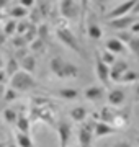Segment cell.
<instances>
[{"instance_id":"bcb514c9","label":"cell","mask_w":139,"mask_h":147,"mask_svg":"<svg viewBox=\"0 0 139 147\" xmlns=\"http://www.w3.org/2000/svg\"><path fill=\"white\" fill-rule=\"evenodd\" d=\"M3 42H5V34L2 33V34H0V44H3Z\"/></svg>"},{"instance_id":"484cf974","label":"cell","mask_w":139,"mask_h":147,"mask_svg":"<svg viewBox=\"0 0 139 147\" xmlns=\"http://www.w3.org/2000/svg\"><path fill=\"white\" fill-rule=\"evenodd\" d=\"M28 15H30L28 8H25V7H22V5H16V7H13V8L10 10V16H11V18H20V20H25Z\"/></svg>"},{"instance_id":"d590c367","label":"cell","mask_w":139,"mask_h":147,"mask_svg":"<svg viewBox=\"0 0 139 147\" xmlns=\"http://www.w3.org/2000/svg\"><path fill=\"white\" fill-rule=\"evenodd\" d=\"M116 38H118V39H119L121 42H123V44H128V42L131 41V39H133V34H131V33H124V31H121Z\"/></svg>"},{"instance_id":"ac0fdd59","label":"cell","mask_w":139,"mask_h":147,"mask_svg":"<svg viewBox=\"0 0 139 147\" xmlns=\"http://www.w3.org/2000/svg\"><path fill=\"white\" fill-rule=\"evenodd\" d=\"M107 51L113 53L115 56L116 54H124L126 53V44H123L118 38H111V39L107 41Z\"/></svg>"},{"instance_id":"3957f363","label":"cell","mask_w":139,"mask_h":147,"mask_svg":"<svg viewBox=\"0 0 139 147\" xmlns=\"http://www.w3.org/2000/svg\"><path fill=\"white\" fill-rule=\"evenodd\" d=\"M51 72L61 80H72L79 75V67L72 62H67L62 57H53L49 62Z\"/></svg>"},{"instance_id":"2e32d148","label":"cell","mask_w":139,"mask_h":147,"mask_svg":"<svg viewBox=\"0 0 139 147\" xmlns=\"http://www.w3.org/2000/svg\"><path fill=\"white\" fill-rule=\"evenodd\" d=\"M15 124H16V129L20 132H23V134H30V131H31V121H30L28 113H25V111L18 113Z\"/></svg>"},{"instance_id":"f6af8a7d","label":"cell","mask_w":139,"mask_h":147,"mask_svg":"<svg viewBox=\"0 0 139 147\" xmlns=\"http://www.w3.org/2000/svg\"><path fill=\"white\" fill-rule=\"evenodd\" d=\"M3 93H5V87L0 85V100H3Z\"/></svg>"},{"instance_id":"7bdbcfd3","label":"cell","mask_w":139,"mask_h":147,"mask_svg":"<svg viewBox=\"0 0 139 147\" xmlns=\"http://www.w3.org/2000/svg\"><path fill=\"white\" fill-rule=\"evenodd\" d=\"M8 3H10V0H0V10H3Z\"/></svg>"},{"instance_id":"7402d4cb","label":"cell","mask_w":139,"mask_h":147,"mask_svg":"<svg viewBox=\"0 0 139 147\" xmlns=\"http://www.w3.org/2000/svg\"><path fill=\"white\" fill-rule=\"evenodd\" d=\"M15 144L18 147H33V141L30 134H23L20 131L15 132Z\"/></svg>"},{"instance_id":"44dd1931","label":"cell","mask_w":139,"mask_h":147,"mask_svg":"<svg viewBox=\"0 0 139 147\" xmlns=\"http://www.w3.org/2000/svg\"><path fill=\"white\" fill-rule=\"evenodd\" d=\"M85 31H87V36L90 38V39H93V41H98L103 36V30L98 25H95V23H88Z\"/></svg>"},{"instance_id":"4dcf8cb0","label":"cell","mask_w":139,"mask_h":147,"mask_svg":"<svg viewBox=\"0 0 139 147\" xmlns=\"http://www.w3.org/2000/svg\"><path fill=\"white\" fill-rule=\"evenodd\" d=\"M15 31H16V21L8 20L5 25H3V34H5V36H13Z\"/></svg>"},{"instance_id":"f35d334b","label":"cell","mask_w":139,"mask_h":147,"mask_svg":"<svg viewBox=\"0 0 139 147\" xmlns=\"http://www.w3.org/2000/svg\"><path fill=\"white\" fill-rule=\"evenodd\" d=\"M129 30H131V34H139V20L134 21L133 25L129 26Z\"/></svg>"},{"instance_id":"6da1fadb","label":"cell","mask_w":139,"mask_h":147,"mask_svg":"<svg viewBox=\"0 0 139 147\" xmlns=\"http://www.w3.org/2000/svg\"><path fill=\"white\" fill-rule=\"evenodd\" d=\"M31 123H44L48 126H54L57 121V108L48 98H33V103L28 111Z\"/></svg>"},{"instance_id":"30bf717a","label":"cell","mask_w":139,"mask_h":147,"mask_svg":"<svg viewBox=\"0 0 139 147\" xmlns=\"http://www.w3.org/2000/svg\"><path fill=\"white\" fill-rule=\"evenodd\" d=\"M108 106L111 108H121L126 101V92L123 88H111L107 95Z\"/></svg>"},{"instance_id":"f1b7e54d","label":"cell","mask_w":139,"mask_h":147,"mask_svg":"<svg viewBox=\"0 0 139 147\" xmlns=\"http://www.w3.org/2000/svg\"><path fill=\"white\" fill-rule=\"evenodd\" d=\"M98 54H100V59H102L107 65H113V64L116 62V56H115L113 53H110V51H107V49L98 51Z\"/></svg>"},{"instance_id":"d4e9b609","label":"cell","mask_w":139,"mask_h":147,"mask_svg":"<svg viewBox=\"0 0 139 147\" xmlns=\"http://www.w3.org/2000/svg\"><path fill=\"white\" fill-rule=\"evenodd\" d=\"M7 72V75L8 77H11L13 74H16L18 70H20V64H18V61H16L15 57H10L8 61H7V64H5V69H3Z\"/></svg>"},{"instance_id":"681fc988","label":"cell","mask_w":139,"mask_h":147,"mask_svg":"<svg viewBox=\"0 0 139 147\" xmlns=\"http://www.w3.org/2000/svg\"><path fill=\"white\" fill-rule=\"evenodd\" d=\"M2 18H3V11L0 10V23H2Z\"/></svg>"},{"instance_id":"836d02e7","label":"cell","mask_w":139,"mask_h":147,"mask_svg":"<svg viewBox=\"0 0 139 147\" xmlns=\"http://www.w3.org/2000/svg\"><path fill=\"white\" fill-rule=\"evenodd\" d=\"M16 96H18V92H15L13 88H5V93H3V101H7V103L15 101Z\"/></svg>"},{"instance_id":"277c9868","label":"cell","mask_w":139,"mask_h":147,"mask_svg":"<svg viewBox=\"0 0 139 147\" xmlns=\"http://www.w3.org/2000/svg\"><path fill=\"white\" fill-rule=\"evenodd\" d=\"M38 87H39L38 80L33 77L31 74L25 72L22 69L10 77V88H13L18 93H28V92H31V90L38 88Z\"/></svg>"},{"instance_id":"ab89813d","label":"cell","mask_w":139,"mask_h":147,"mask_svg":"<svg viewBox=\"0 0 139 147\" xmlns=\"http://www.w3.org/2000/svg\"><path fill=\"white\" fill-rule=\"evenodd\" d=\"M7 79H8V75H7V72L2 69V70H0V85H3V82H5Z\"/></svg>"},{"instance_id":"b9f144b4","label":"cell","mask_w":139,"mask_h":147,"mask_svg":"<svg viewBox=\"0 0 139 147\" xmlns=\"http://www.w3.org/2000/svg\"><path fill=\"white\" fill-rule=\"evenodd\" d=\"M113 147H131V144L128 141H121V142H118V144H115Z\"/></svg>"},{"instance_id":"7c38bea8","label":"cell","mask_w":139,"mask_h":147,"mask_svg":"<svg viewBox=\"0 0 139 147\" xmlns=\"http://www.w3.org/2000/svg\"><path fill=\"white\" fill-rule=\"evenodd\" d=\"M134 21H138V16L136 15H126V16H121V18H115V20H108V26L110 28H115V30H124V28H129L133 25Z\"/></svg>"},{"instance_id":"52a82bcc","label":"cell","mask_w":139,"mask_h":147,"mask_svg":"<svg viewBox=\"0 0 139 147\" xmlns=\"http://www.w3.org/2000/svg\"><path fill=\"white\" fill-rule=\"evenodd\" d=\"M139 0H126V2H123L121 5L115 7L111 11H108L107 15H105V20H115V18H121V16H126L129 15L131 11H133V8L136 7V3H138Z\"/></svg>"},{"instance_id":"603a6c76","label":"cell","mask_w":139,"mask_h":147,"mask_svg":"<svg viewBox=\"0 0 139 147\" xmlns=\"http://www.w3.org/2000/svg\"><path fill=\"white\" fill-rule=\"evenodd\" d=\"M80 16H79V20H80V33L85 31V18H87V10H88V0H80Z\"/></svg>"},{"instance_id":"f546056e","label":"cell","mask_w":139,"mask_h":147,"mask_svg":"<svg viewBox=\"0 0 139 147\" xmlns=\"http://www.w3.org/2000/svg\"><path fill=\"white\" fill-rule=\"evenodd\" d=\"M33 23H30V20H22V21H18L16 23V31L15 34H18V36H25V33L31 28Z\"/></svg>"},{"instance_id":"d6986e66","label":"cell","mask_w":139,"mask_h":147,"mask_svg":"<svg viewBox=\"0 0 139 147\" xmlns=\"http://www.w3.org/2000/svg\"><path fill=\"white\" fill-rule=\"evenodd\" d=\"M20 69L33 75L34 70H36V57H34L33 54H28L26 57H23L22 61H20Z\"/></svg>"},{"instance_id":"f907efd6","label":"cell","mask_w":139,"mask_h":147,"mask_svg":"<svg viewBox=\"0 0 139 147\" xmlns=\"http://www.w3.org/2000/svg\"><path fill=\"white\" fill-rule=\"evenodd\" d=\"M0 147H7V144L5 142H0Z\"/></svg>"},{"instance_id":"ba28073f","label":"cell","mask_w":139,"mask_h":147,"mask_svg":"<svg viewBox=\"0 0 139 147\" xmlns=\"http://www.w3.org/2000/svg\"><path fill=\"white\" fill-rule=\"evenodd\" d=\"M95 72L98 80L103 84V87H108V84H110V65H107L100 59L98 51H95Z\"/></svg>"},{"instance_id":"8d00e7d4","label":"cell","mask_w":139,"mask_h":147,"mask_svg":"<svg viewBox=\"0 0 139 147\" xmlns=\"http://www.w3.org/2000/svg\"><path fill=\"white\" fill-rule=\"evenodd\" d=\"M28 54H30V49H28V47H22V49H16L15 59H16V61H22L23 57H26Z\"/></svg>"},{"instance_id":"1f68e13d","label":"cell","mask_w":139,"mask_h":147,"mask_svg":"<svg viewBox=\"0 0 139 147\" xmlns=\"http://www.w3.org/2000/svg\"><path fill=\"white\" fill-rule=\"evenodd\" d=\"M11 46L15 47V49H22V47H28V42L26 39L23 36H11Z\"/></svg>"},{"instance_id":"cb8c5ba5","label":"cell","mask_w":139,"mask_h":147,"mask_svg":"<svg viewBox=\"0 0 139 147\" xmlns=\"http://www.w3.org/2000/svg\"><path fill=\"white\" fill-rule=\"evenodd\" d=\"M134 82H136V84L139 82V74L134 72V70H126L118 84H134Z\"/></svg>"},{"instance_id":"4316f807","label":"cell","mask_w":139,"mask_h":147,"mask_svg":"<svg viewBox=\"0 0 139 147\" xmlns=\"http://www.w3.org/2000/svg\"><path fill=\"white\" fill-rule=\"evenodd\" d=\"M3 119H5V123H8V124H15L16 123V116H18V111L16 110H13V108H5L3 110Z\"/></svg>"},{"instance_id":"7a4b0ae2","label":"cell","mask_w":139,"mask_h":147,"mask_svg":"<svg viewBox=\"0 0 139 147\" xmlns=\"http://www.w3.org/2000/svg\"><path fill=\"white\" fill-rule=\"evenodd\" d=\"M56 36H57V39L64 46H67L69 49L75 51L77 54H80L82 57H87L85 53H84V49H82V46H80V42L77 41V38L72 33V30L67 26V21H64V23L62 21H57L56 23Z\"/></svg>"},{"instance_id":"8992f818","label":"cell","mask_w":139,"mask_h":147,"mask_svg":"<svg viewBox=\"0 0 139 147\" xmlns=\"http://www.w3.org/2000/svg\"><path fill=\"white\" fill-rule=\"evenodd\" d=\"M93 126L95 123L92 121H84L82 126L79 127V147H92V142H93Z\"/></svg>"},{"instance_id":"4fadbf2b","label":"cell","mask_w":139,"mask_h":147,"mask_svg":"<svg viewBox=\"0 0 139 147\" xmlns=\"http://www.w3.org/2000/svg\"><path fill=\"white\" fill-rule=\"evenodd\" d=\"M126 70H129L128 62H124V61H116L113 65H110V82H116L118 84Z\"/></svg>"},{"instance_id":"e575fe53","label":"cell","mask_w":139,"mask_h":147,"mask_svg":"<svg viewBox=\"0 0 139 147\" xmlns=\"http://www.w3.org/2000/svg\"><path fill=\"white\" fill-rule=\"evenodd\" d=\"M48 11H49V3L48 2H43V3H38V13L41 15V18L48 16Z\"/></svg>"},{"instance_id":"9a60e30c","label":"cell","mask_w":139,"mask_h":147,"mask_svg":"<svg viewBox=\"0 0 139 147\" xmlns=\"http://www.w3.org/2000/svg\"><path fill=\"white\" fill-rule=\"evenodd\" d=\"M115 132H118V129H115L111 124L102 123V121H96L93 126V137H105L110 134H115Z\"/></svg>"},{"instance_id":"8fae6325","label":"cell","mask_w":139,"mask_h":147,"mask_svg":"<svg viewBox=\"0 0 139 147\" xmlns=\"http://www.w3.org/2000/svg\"><path fill=\"white\" fill-rule=\"evenodd\" d=\"M105 93H107V88L102 85H90L84 90V96L90 101H102L105 98Z\"/></svg>"},{"instance_id":"e0dca14e","label":"cell","mask_w":139,"mask_h":147,"mask_svg":"<svg viewBox=\"0 0 139 147\" xmlns=\"http://www.w3.org/2000/svg\"><path fill=\"white\" fill-rule=\"evenodd\" d=\"M54 95L61 98V100H67V101H72V100H77L79 96H80V92L77 88H57L54 92Z\"/></svg>"},{"instance_id":"9c48e42d","label":"cell","mask_w":139,"mask_h":147,"mask_svg":"<svg viewBox=\"0 0 139 147\" xmlns=\"http://www.w3.org/2000/svg\"><path fill=\"white\" fill-rule=\"evenodd\" d=\"M57 137H59V147H69L72 139V126L67 121H61L57 124Z\"/></svg>"},{"instance_id":"5b68a950","label":"cell","mask_w":139,"mask_h":147,"mask_svg":"<svg viewBox=\"0 0 139 147\" xmlns=\"http://www.w3.org/2000/svg\"><path fill=\"white\" fill-rule=\"evenodd\" d=\"M59 13L65 21L77 20L80 16V7L75 0H61L59 2Z\"/></svg>"},{"instance_id":"ee69618b","label":"cell","mask_w":139,"mask_h":147,"mask_svg":"<svg viewBox=\"0 0 139 147\" xmlns=\"http://www.w3.org/2000/svg\"><path fill=\"white\" fill-rule=\"evenodd\" d=\"M131 15H139V2L136 3V7L133 8V11H131Z\"/></svg>"},{"instance_id":"74e56055","label":"cell","mask_w":139,"mask_h":147,"mask_svg":"<svg viewBox=\"0 0 139 147\" xmlns=\"http://www.w3.org/2000/svg\"><path fill=\"white\" fill-rule=\"evenodd\" d=\"M34 3H36V0H20V5L25 8H31V7H34Z\"/></svg>"},{"instance_id":"7dc6e473","label":"cell","mask_w":139,"mask_h":147,"mask_svg":"<svg viewBox=\"0 0 139 147\" xmlns=\"http://www.w3.org/2000/svg\"><path fill=\"white\" fill-rule=\"evenodd\" d=\"M3 65H5V62H3V59H2V56H0V70L3 69Z\"/></svg>"},{"instance_id":"60d3db41","label":"cell","mask_w":139,"mask_h":147,"mask_svg":"<svg viewBox=\"0 0 139 147\" xmlns=\"http://www.w3.org/2000/svg\"><path fill=\"white\" fill-rule=\"evenodd\" d=\"M134 101H139V82L134 85Z\"/></svg>"},{"instance_id":"ffe728a7","label":"cell","mask_w":139,"mask_h":147,"mask_svg":"<svg viewBox=\"0 0 139 147\" xmlns=\"http://www.w3.org/2000/svg\"><path fill=\"white\" fill-rule=\"evenodd\" d=\"M70 118L75 123H84L88 118V110H87L85 106H75V108L70 110Z\"/></svg>"},{"instance_id":"83f0119b","label":"cell","mask_w":139,"mask_h":147,"mask_svg":"<svg viewBox=\"0 0 139 147\" xmlns=\"http://www.w3.org/2000/svg\"><path fill=\"white\" fill-rule=\"evenodd\" d=\"M46 44H48V42H44L43 39L36 38L33 42L28 44V47H30V51H34V53H44V51H46Z\"/></svg>"},{"instance_id":"5bb4252c","label":"cell","mask_w":139,"mask_h":147,"mask_svg":"<svg viewBox=\"0 0 139 147\" xmlns=\"http://www.w3.org/2000/svg\"><path fill=\"white\" fill-rule=\"evenodd\" d=\"M129 124V111L128 110H118L116 108V113H115V118H113V123L111 126L115 127V129H124V127Z\"/></svg>"},{"instance_id":"c3c4849f","label":"cell","mask_w":139,"mask_h":147,"mask_svg":"<svg viewBox=\"0 0 139 147\" xmlns=\"http://www.w3.org/2000/svg\"><path fill=\"white\" fill-rule=\"evenodd\" d=\"M7 147H18V146H16L15 142H8V146H7Z\"/></svg>"},{"instance_id":"d6a6232c","label":"cell","mask_w":139,"mask_h":147,"mask_svg":"<svg viewBox=\"0 0 139 147\" xmlns=\"http://www.w3.org/2000/svg\"><path fill=\"white\" fill-rule=\"evenodd\" d=\"M128 47L131 49V53H133L134 56L139 59V38H134L133 36V39L128 42Z\"/></svg>"}]
</instances>
